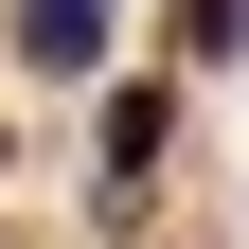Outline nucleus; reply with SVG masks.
<instances>
[{
  "mask_svg": "<svg viewBox=\"0 0 249 249\" xmlns=\"http://www.w3.org/2000/svg\"><path fill=\"white\" fill-rule=\"evenodd\" d=\"M160 160H178V89H142V71H124L107 107H89V196H107L89 231H142V178H160Z\"/></svg>",
  "mask_w": 249,
  "mask_h": 249,
  "instance_id": "1",
  "label": "nucleus"
},
{
  "mask_svg": "<svg viewBox=\"0 0 249 249\" xmlns=\"http://www.w3.org/2000/svg\"><path fill=\"white\" fill-rule=\"evenodd\" d=\"M107 18H124V0H18V71H53V89L107 71Z\"/></svg>",
  "mask_w": 249,
  "mask_h": 249,
  "instance_id": "2",
  "label": "nucleus"
}]
</instances>
